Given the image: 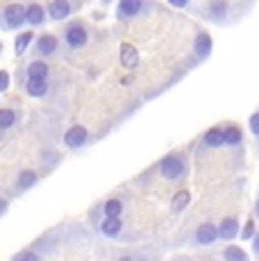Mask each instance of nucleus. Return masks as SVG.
<instances>
[{
  "label": "nucleus",
  "mask_w": 259,
  "mask_h": 261,
  "mask_svg": "<svg viewBox=\"0 0 259 261\" xmlns=\"http://www.w3.org/2000/svg\"><path fill=\"white\" fill-rule=\"evenodd\" d=\"M46 18H50L46 7H41L39 3H30L28 5V25L30 28H39V25H43L46 23Z\"/></svg>",
  "instance_id": "nucleus-11"
},
{
  "label": "nucleus",
  "mask_w": 259,
  "mask_h": 261,
  "mask_svg": "<svg viewBox=\"0 0 259 261\" xmlns=\"http://www.w3.org/2000/svg\"><path fill=\"white\" fill-rule=\"evenodd\" d=\"M168 5L175 9H184V7H189V0H168Z\"/></svg>",
  "instance_id": "nucleus-28"
},
{
  "label": "nucleus",
  "mask_w": 259,
  "mask_h": 261,
  "mask_svg": "<svg viewBox=\"0 0 259 261\" xmlns=\"http://www.w3.org/2000/svg\"><path fill=\"white\" fill-rule=\"evenodd\" d=\"M37 182H39V175L34 173V170H21L18 177H16V189L18 191H28V189H32Z\"/></svg>",
  "instance_id": "nucleus-17"
},
{
  "label": "nucleus",
  "mask_w": 259,
  "mask_h": 261,
  "mask_svg": "<svg viewBox=\"0 0 259 261\" xmlns=\"http://www.w3.org/2000/svg\"><path fill=\"white\" fill-rule=\"evenodd\" d=\"M223 259L225 261H248V254L243 252V248H239V245H227V248L223 250Z\"/></svg>",
  "instance_id": "nucleus-22"
},
{
  "label": "nucleus",
  "mask_w": 259,
  "mask_h": 261,
  "mask_svg": "<svg viewBox=\"0 0 259 261\" xmlns=\"http://www.w3.org/2000/svg\"><path fill=\"white\" fill-rule=\"evenodd\" d=\"M189 202H191V193H189V191H177V193L173 195L171 209L173 212H182V209L189 207Z\"/></svg>",
  "instance_id": "nucleus-21"
},
{
  "label": "nucleus",
  "mask_w": 259,
  "mask_h": 261,
  "mask_svg": "<svg viewBox=\"0 0 259 261\" xmlns=\"http://www.w3.org/2000/svg\"><path fill=\"white\" fill-rule=\"evenodd\" d=\"M16 120H18L16 109H12V107H3V109H0V129H3V132L12 129L14 125H16Z\"/></svg>",
  "instance_id": "nucleus-18"
},
{
  "label": "nucleus",
  "mask_w": 259,
  "mask_h": 261,
  "mask_svg": "<svg viewBox=\"0 0 259 261\" xmlns=\"http://www.w3.org/2000/svg\"><path fill=\"white\" fill-rule=\"evenodd\" d=\"M28 80H48L50 77V64L46 59H32L25 66Z\"/></svg>",
  "instance_id": "nucleus-9"
},
{
  "label": "nucleus",
  "mask_w": 259,
  "mask_h": 261,
  "mask_svg": "<svg viewBox=\"0 0 259 261\" xmlns=\"http://www.w3.org/2000/svg\"><path fill=\"white\" fill-rule=\"evenodd\" d=\"M5 32H12V30H21L23 25H28V7L21 3H9L3 7V16H0Z\"/></svg>",
  "instance_id": "nucleus-1"
},
{
  "label": "nucleus",
  "mask_w": 259,
  "mask_h": 261,
  "mask_svg": "<svg viewBox=\"0 0 259 261\" xmlns=\"http://www.w3.org/2000/svg\"><path fill=\"white\" fill-rule=\"evenodd\" d=\"M248 125H250V132L255 134V137H259V112L252 114L250 120H248Z\"/></svg>",
  "instance_id": "nucleus-27"
},
{
  "label": "nucleus",
  "mask_w": 259,
  "mask_h": 261,
  "mask_svg": "<svg viewBox=\"0 0 259 261\" xmlns=\"http://www.w3.org/2000/svg\"><path fill=\"white\" fill-rule=\"evenodd\" d=\"M7 89H9V73L7 71H3V82H0V91H7Z\"/></svg>",
  "instance_id": "nucleus-29"
},
{
  "label": "nucleus",
  "mask_w": 259,
  "mask_h": 261,
  "mask_svg": "<svg viewBox=\"0 0 259 261\" xmlns=\"http://www.w3.org/2000/svg\"><path fill=\"white\" fill-rule=\"evenodd\" d=\"M118 261H132V259H125V257H123V259H118Z\"/></svg>",
  "instance_id": "nucleus-32"
},
{
  "label": "nucleus",
  "mask_w": 259,
  "mask_h": 261,
  "mask_svg": "<svg viewBox=\"0 0 259 261\" xmlns=\"http://www.w3.org/2000/svg\"><path fill=\"white\" fill-rule=\"evenodd\" d=\"M102 214H105V218H121L123 202L118 198H109L107 202L102 204Z\"/></svg>",
  "instance_id": "nucleus-19"
},
{
  "label": "nucleus",
  "mask_w": 259,
  "mask_h": 261,
  "mask_svg": "<svg viewBox=\"0 0 259 261\" xmlns=\"http://www.w3.org/2000/svg\"><path fill=\"white\" fill-rule=\"evenodd\" d=\"M89 129L84 127V125H73V127L66 129V134H64V143L68 145L71 150H80L84 148V145L89 143Z\"/></svg>",
  "instance_id": "nucleus-6"
},
{
  "label": "nucleus",
  "mask_w": 259,
  "mask_h": 261,
  "mask_svg": "<svg viewBox=\"0 0 259 261\" xmlns=\"http://www.w3.org/2000/svg\"><path fill=\"white\" fill-rule=\"evenodd\" d=\"M218 239H221V234H218V227L214 223H202L200 227L196 229V243L198 245H214Z\"/></svg>",
  "instance_id": "nucleus-8"
},
{
  "label": "nucleus",
  "mask_w": 259,
  "mask_h": 261,
  "mask_svg": "<svg viewBox=\"0 0 259 261\" xmlns=\"http://www.w3.org/2000/svg\"><path fill=\"white\" fill-rule=\"evenodd\" d=\"M255 216H257V218H259V200H257V202H255Z\"/></svg>",
  "instance_id": "nucleus-31"
},
{
  "label": "nucleus",
  "mask_w": 259,
  "mask_h": 261,
  "mask_svg": "<svg viewBox=\"0 0 259 261\" xmlns=\"http://www.w3.org/2000/svg\"><path fill=\"white\" fill-rule=\"evenodd\" d=\"M118 59H121V66L127 68V71H134L139 66V50L132 46V43H123L121 53H118Z\"/></svg>",
  "instance_id": "nucleus-10"
},
{
  "label": "nucleus",
  "mask_w": 259,
  "mask_h": 261,
  "mask_svg": "<svg viewBox=\"0 0 259 261\" xmlns=\"http://www.w3.org/2000/svg\"><path fill=\"white\" fill-rule=\"evenodd\" d=\"M50 91L48 80H25V93L30 98H46Z\"/></svg>",
  "instance_id": "nucleus-12"
},
{
  "label": "nucleus",
  "mask_w": 259,
  "mask_h": 261,
  "mask_svg": "<svg viewBox=\"0 0 259 261\" xmlns=\"http://www.w3.org/2000/svg\"><path fill=\"white\" fill-rule=\"evenodd\" d=\"M207 9L212 12L214 21H223V16H225V12H227V3L225 0H212Z\"/></svg>",
  "instance_id": "nucleus-23"
},
{
  "label": "nucleus",
  "mask_w": 259,
  "mask_h": 261,
  "mask_svg": "<svg viewBox=\"0 0 259 261\" xmlns=\"http://www.w3.org/2000/svg\"><path fill=\"white\" fill-rule=\"evenodd\" d=\"M59 46H62L59 37L46 32V34H39L37 37V41H34V53L39 55V59H48V57H55V55L59 53Z\"/></svg>",
  "instance_id": "nucleus-4"
},
{
  "label": "nucleus",
  "mask_w": 259,
  "mask_h": 261,
  "mask_svg": "<svg viewBox=\"0 0 259 261\" xmlns=\"http://www.w3.org/2000/svg\"><path fill=\"white\" fill-rule=\"evenodd\" d=\"M184 173H187V159H184V154H168V157H164L159 162V175L164 179H168V182L182 179Z\"/></svg>",
  "instance_id": "nucleus-2"
},
{
  "label": "nucleus",
  "mask_w": 259,
  "mask_h": 261,
  "mask_svg": "<svg viewBox=\"0 0 259 261\" xmlns=\"http://www.w3.org/2000/svg\"><path fill=\"white\" fill-rule=\"evenodd\" d=\"M12 261H39V254H37V252H32V250H23V252L14 254V259H12Z\"/></svg>",
  "instance_id": "nucleus-25"
},
{
  "label": "nucleus",
  "mask_w": 259,
  "mask_h": 261,
  "mask_svg": "<svg viewBox=\"0 0 259 261\" xmlns=\"http://www.w3.org/2000/svg\"><path fill=\"white\" fill-rule=\"evenodd\" d=\"M218 234H221L223 241H232L239 234V220L234 216H225L221 220V225H218Z\"/></svg>",
  "instance_id": "nucleus-14"
},
{
  "label": "nucleus",
  "mask_w": 259,
  "mask_h": 261,
  "mask_svg": "<svg viewBox=\"0 0 259 261\" xmlns=\"http://www.w3.org/2000/svg\"><path fill=\"white\" fill-rule=\"evenodd\" d=\"M62 41L68 50H80L89 43V30L84 28V23H68L62 30Z\"/></svg>",
  "instance_id": "nucleus-3"
},
{
  "label": "nucleus",
  "mask_w": 259,
  "mask_h": 261,
  "mask_svg": "<svg viewBox=\"0 0 259 261\" xmlns=\"http://www.w3.org/2000/svg\"><path fill=\"white\" fill-rule=\"evenodd\" d=\"M212 48H214V43H212V37H209L207 32L198 34V37H196V41H193V53H196L200 59L209 57V53H212Z\"/></svg>",
  "instance_id": "nucleus-15"
},
{
  "label": "nucleus",
  "mask_w": 259,
  "mask_h": 261,
  "mask_svg": "<svg viewBox=\"0 0 259 261\" xmlns=\"http://www.w3.org/2000/svg\"><path fill=\"white\" fill-rule=\"evenodd\" d=\"M241 143V127L239 125H227L225 127V145H239Z\"/></svg>",
  "instance_id": "nucleus-24"
},
{
  "label": "nucleus",
  "mask_w": 259,
  "mask_h": 261,
  "mask_svg": "<svg viewBox=\"0 0 259 261\" xmlns=\"http://www.w3.org/2000/svg\"><path fill=\"white\" fill-rule=\"evenodd\" d=\"M71 14H73L71 0H50L48 3V16H50V21H66Z\"/></svg>",
  "instance_id": "nucleus-7"
},
{
  "label": "nucleus",
  "mask_w": 259,
  "mask_h": 261,
  "mask_svg": "<svg viewBox=\"0 0 259 261\" xmlns=\"http://www.w3.org/2000/svg\"><path fill=\"white\" fill-rule=\"evenodd\" d=\"M100 232L105 234V237H109V239L121 237V232H123V220H121V218H102Z\"/></svg>",
  "instance_id": "nucleus-16"
},
{
  "label": "nucleus",
  "mask_w": 259,
  "mask_h": 261,
  "mask_svg": "<svg viewBox=\"0 0 259 261\" xmlns=\"http://www.w3.org/2000/svg\"><path fill=\"white\" fill-rule=\"evenodd\" d=\"M252 248H255V252L259 254V232L255 234V239H252Z\"/></svg>",
  "instance_id": "nucleus-30"
},
{
  "label": "nucleus",
  "mask_w": 259,
  "mask_h": 261,
  "mask_svg": "<svg viewBox=\"0 0 259 261\" xmlns=\"http://www.w3.org/2000/svg\"><path fill=\"white\" fill-rule=\"evenodd\" d=\"M202 143L207 148H221V145H225V127H209L202 134Z\"/></svg>",
  "instance_id": "nucleus-13"
},
{
  "label": "nucleus",
  "mask_w": 259,
  "mask_h": 261,
  "mask_svg": "<svg viewBox=\"0 0 259 261\" xmlns=\"http://www.w3.org/2000/svg\"><path fill=\"white\" fill-rule=\"evenodd\" d=\"M241 239H255V218H250L246 225H243V232H241Z\"/></svg>",
  "instance_id": "nucleus-26"
},
{
  "label": "nucleus",
  "mask_w": 259,
  "mask_h": 261,
  "mask_svg": "<svg viewBox=\"0 0 259 261\" xmlns=\"http://www.w3.org/2000/svg\"><path fill=\"white\" fill-rule=\"evenodd\" d=\"M32 41H34V34L30 32V30H28V32H21V34L16 37V41H14V53H16L18 57H21V55L25 53L28 46H30Z\"/></svg>",
  "instance_id": "nucleus-20"
},
{
  "label": "nucleus",
  "mask_w": 259,
  "mask_h": 261,
  "mask_svg": "<svg viewBox=\"0 0 259 261\" xmlns=\"http://www.w3.org/2000/svg\"><path fill=\"white\" fill-rule=\"evenodd\" d=\"M148 3L146 0H118L116 5V16L121 21H130V18H137L146 12Z\"/></svg>",
  "instance_id": "nucleus-5"
}]
</instances>
